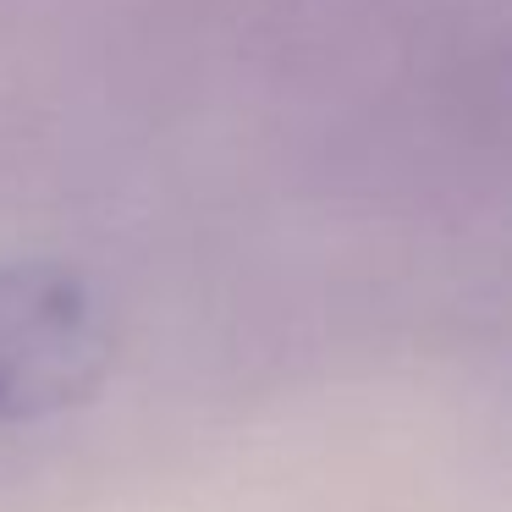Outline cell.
I'll return each mask as SVG.
<instances>
[{
  "mask_svg": "<svg viewBox=\"0 0 512 512\" xmlns=\"http://www.w3.org/2000/svg\"><path fill=\"white\" fill-rule=\"evenodd\" d=\"M116 325L72 265H0V430L50 419L105 380Z\"/></svg>",
  "mask_w": 512,
  "mask_h": 512,
  "instance_id": "6da1fadb",
  "label": "cell"
}]
</instances>
